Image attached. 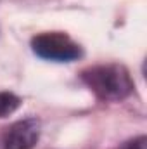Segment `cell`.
<instances>
[{"instance_id": "obj_1", "label": "cell", "mask_w": 147, "mask_h": 149, "mask_svg": "<svg viewBox=\"0 0 147 149\" xmlns=\"http://www.w3.org/2000/svg\"><path fill=\"white\" fill-rule=\"evenodd\" d=\"M81 80L106 102H118L133 92V80L128 70L121 64H99L81 71Z\"/></svg>"}, {"instance_id": "obj_2", "label": "cell", "mask_w": 147, "mask_h": 149, "mask_svg": "<svg viewBox=\"0 0 147 149\" xmlns=\"http://www.w3.org/2000/svg\"><path fill=\"white\" fill-rule=\"evenodd\" d=\"M31 49L38 57L55 63H71L81 57V47L66 33H42L31 40Z\"/></svg>"}, {"instance_id": "obj_3", "label": "cell", "mask_w": 147, "mask_h": 149, "mask_svg": "<svg viewBox=\"0 0 147 149\" xmlns=\"http://www.w3.org/2000/svg\"><path fill=\"white\" fill-rule=\"evenodd\" d=\"M40 137V121L37 118L19 120L10 125L3 134V148L5 149H31Z\"/></svg>"}, {"instance_id": "obj_4", "label": "cell", "mask_w": 147, "mask_h": 149, "mask_svg": "<svg viewBox=\"0 0 147 149\" xmlns=\"http://www.w3.org/2000/svg\"><path fill=\"white\" fill-rule=\"evenodd\" d=\"M21 106V99L10 92H0V118H5Z\"/></svg>"}, {"instance_id": "obj_5", "label": "cell", "mask_w": 147, "mask_h": 149, "mask_svg": "<svg viewBox=\"0 0 147 149\" xmlns=\"http://www.w3.org/2000/svg\"><path fill=\"white\" fill-rule=\"evenodd\" d=\"M121 149H146V137H139L132 142H126Z\"/></svg>"}]
</instances>
